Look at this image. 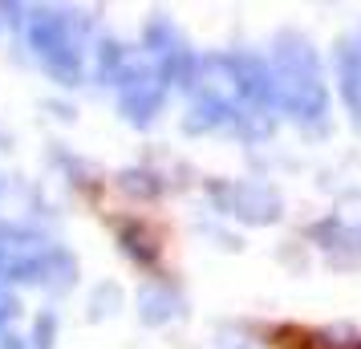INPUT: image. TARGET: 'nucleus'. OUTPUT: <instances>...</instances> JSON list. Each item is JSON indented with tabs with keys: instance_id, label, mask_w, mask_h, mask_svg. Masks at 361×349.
I'll return each instance as SVG.
<instances>
[{
	"instance_id": "1",
	"label": "nucleus",
	"mask_w": 361,
	"mask_h": 349,
	"mask_svg": "<svg viewBox=\"0 0 361 349\" xmlns=\"http://www.w3.org/2000/svg\"><path fill=\"white\" fill-rule=\"evenodd\" d=\"M272 345H276V349H361V345H341V341L317 337V333L296 329V325H288V329H276V333H272Z\"/></svg>"
}]
</instances>
